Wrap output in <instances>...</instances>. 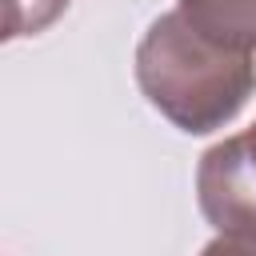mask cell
<instances>
[{"mask_svg":"<svg viewBox=\"0 0 256 256\" xmlns=\"http://www.w3.org/2000/svg\"><path fill=\"white\" fill-rule=\"evenodd\" d=\"M136 80L180 132L224 128L256 92L252 52H236L188 24L180 8L152 20L136 48Z\"/></svg>","mask_w":256,"mask_h":256,"instance_id":"1","label":"cell"},{"mask_svg":"<svg viewBox=\"0 0 256 256\" xmlns=\"http://www.w3.org/2000/svg\"><path fill=\"white\" fill-rule=\"evenodd\" d=\"M196 192L212 228L256 236V124L204 152Z\"/></svg>","mask_w":256,"mask_h":256,"instance_id":"2","label":"cell"},{"mask_svg":"<svg viewBox=\"0 0 256 256\" xmlns=\"http://www.w3.org/2000/svg\"><path fill=\"white\" fill-rule=\"evenodd\" d=\"M176 8L204 36L236 52H256V0H180Z\"/></svg>","mask_w":256,"mask_h":256,"instance_id":"3","label":"cell"},{"mask_svg":"<svg viewBox=\"0 0 256 256\" xmlns=\"http://www.w3.org/2000/svg\"><path fill=\"white\" fill-rule=\"evenodd\" d=\"M68 8V0H8V20H4V36H36L44 32L60 12Z\"/></svg>","mask_w":256,"mask_h":256,"instance_id":"4","label":"cell"},{"mask_svg":"<svg viewBox=\"0 0 256 256\" xmlns=\"http://www.w3.org/2000/svg\"><path fill=\"white\" fill-rule=\"evenodd\" d=\"M200 256H256V236H248V232H220V240H212Z\"/></svg>","mask_w":256,"mask_h":256,"instance_id":"5","label":"cell"}]
</instances>
